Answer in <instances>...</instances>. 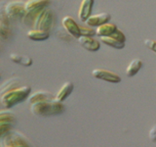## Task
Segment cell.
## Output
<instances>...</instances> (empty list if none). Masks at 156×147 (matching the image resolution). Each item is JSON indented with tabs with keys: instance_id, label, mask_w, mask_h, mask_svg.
I'll list each match as a JSON object with an SVG mask.
<instances>
[{
	"instance_id": "obj_11",
	"label": "cell",
	"mask_w": 156,
	"mask_h": 147,
	"mask_svg": "<svg viewBox=\"0 0 156 147\" xmlns=\"http://www.w3.org/2000/svg\"><path fill=\"white\" fill-rule=\"evenodd\" d=\"M77 40L79 42L80 45L88 51L95 52L99 50L101 47V42L99 40H97V39H95L93 36H81Z\"/></svg>"
},
{
	"instance_id": "obj_15",
	"label": "cell",
	"mask_w": 156,
	"mask_h": 147,
	"mask_svg": "<svg viewBox=\"0 0 156 147\" xmlns=\"http://www.w3.org/2000/svg\"><path fill=\"white\" fill-rule=\"evenodd\" d=\"M118 28L116 27L115 24H111V23H106V24H101V26L96 28V34L97 36H99L100 37L101 36H111V34H113Z\"/></svg>"
},
{
	"instance_id": "obj_18",
	"label": "cell",
	"mask_w": 156,
	"mask_h": 147,
	"mask_svg": "<svg viewBox=\"0 0 156 147\" xmlns=\"http://www.w3.org/2000/svg\"><path fill=\"white\" fill-rule=\"evenodd\" d=\"M101 41L102 43L106 44V45H108L112 48H115V49H123L125 47V42L119 40V39L115 37L113 34H111V36H101Z\"/></svg>"
},
{
	"instance_id": "obj_6",
	"label": "cell",
	"mask_w": 156,
	"mask_h": 147,
	"mask_svg": "<svg viewBox=\"0 0 156 147\" xmlns=\"http://www.w3.org/2000/svg\"><path fill=\"white\" fill-rule=\"evenodd\" d=\"M16 122V116L8 110L0 112V131L1 135L11 130L13 125Z\"/></svg>"
},
{
	"instance_id": "obj_22",
	"label": "cell",
	"mask_w": 156,
	"mask_h": 147,
	"mask_svg": "<svg viewBox=\"0 0 156 147\" xmlns=\"http://www.w3.org/2000/svg\"><path fill=\"white\" fill-rule=\"evenodd\" d=\"M19 83H20V81L18 80H10V81H6V82L4 83V85H2L1 90H0V93H1V94H3V93L7 92L9 90L14 89V88L18 87Z\"/></svg>"
},
{
	"instance_id": "obj_10",
	"label": "cell",
	"mask_w": 156,
	"mask_h": 147,
	"mask_svg": "<svg viewBox=\"0 0 156 147\" xmlns=\"http://www.w3.org/2000/svg\"><path fill=\"white\" fill-rule=\"evenodd\" d=\"M110 15L108 13H100V14H95L91 15V16L86 20L85 24L88 27L91 28H98L101 26V24H106L110 21Z\"/></svg>"
},
{
	"instance_id": "obj_13",
	"label": "cell",
	"mask_w": 156,
	"mask_h": 147,
	"mask_svg": "<svg viewBox=\"0 0 156 147\" xmlns=\"http://www.w3.org/2000/svg\"><path fill=\"white\" fill-rule=\"evenodd\" d=\"M56 99V96H54L51 92L45 91V90H39L30 94L28 98V102L30 104L36 102H41V101H46V100H54Z\"/></svg>"
},
{
	"instance_id": "obj_1",
	"label": "cell",
	"mask_w": 156,
	"mask_h": 147,
	"mask_svg": "<svg viewBox=\"0 0 156 147\" xmlns=\"http://www.w3.org/2000/svg\"><path fill=\"white\" fill-rule=\"evenodd\" d=\"M65 105L62 102L54 100H46L30 104V112L32 114L40 117H51L60 115L65 112Z\"/></svg>"
},
{
	"instance_id": "obj_17",
	"label": "cell",
	"mask_w": 156,
	"mask_h": 147,
	"mask_svg": "<svg viewBox=\"0 0 156 147\" xmlns=\"http://www.w3.org/2000/svg\"><path fill=\"white\" fill-rule=\"evenodd\" d=\"M27 36L29 39H31L33 41H43L49 38L50 32L46 31H42V29L32 28L27 32Z\"/></svg>"
},
{
	"instance_id": "obj_12",
	"label": "cell",
	"mask_w": 156,
	"mask_h": 147,
	"mask_svg": "<svg viewBox=\"0 0 156 147\" xmlns=\"http://www.w3.org/2000/svg\"><path fill=\"white\" fill-rule=\"evenodd\" d=\"M95 0H82L78 10V18L81 22H86V20L91 16L92 9L94 6Z\"/></svg>"
},
{
	"instance_id": "obj_19",
	"label": "cell",
	"mask_w": 156,
	"mask_h": 147,
	"mask_svg": "<svg viewBox=\"0 0 156 147\" xmlns=\"http://www.w3.org/2000/svg\"><path fill=\"white\" fill-rule=\"evenodd\" d=\"M10 59L19 65H22L24 67H29L32 65V59L27 55H22L18 53H11L10 54Z\"/></svg>"
},
{
	"instance_id": "obj_16",
	"label": "cell",
	"mask_w": 156,
	"mask_h": 147,
	"mask_svg": "<svg viewBox=\"0 0 156 147\" xmlns=\"http://www.w3.org/2000/svg\"><path fill=\"white\" fill-rule=\"evenodd\" d=\"M46 7H36L30 10H27L26 15L23 19V22L27 24V26H34V23H35V20L38 17V15L41 13V11Z\"/></svg>"
},
{
	"instance_id": "obj_24",
	"label": "cell",
	"mask_w": 156,
	"mask_h": 147,
	"mask_svg": "<svg viewBox=\"0 0 156 147\" xmlns=\"http://www.w3.org/2000/svg\"><path fill=\"white\" fill-rule=\"evenodd\" d=\"M144 44L150 50L156 53V40H153V39H144Z\"/></svg>"
},
{
	"instance_id": "obj_20",
	"label": "cell",
	"mask_w": 156,
	"mask_h": 147,
	"mask_svg": "<svg viewBox=\"0 0 156 147\" xmlns=\"http://www.w3.org/2000/svg\"><path fill=\"white\" fill-rule=\"evenodd\" d=\"M141 67H143V61H141L140 59H134V60H132L126 69L127 77H134L135 75L138 74V72L140 70Z\"/></svg>"
},
{
	"instance_id": "obj_7",
	"label": "cell",
	"mask_w": 156,
	"mask_h": 147,
	"mask_svg": "<svg viewBox=\"0 0 156 147\" xmlns=\"http://www.w3.org/2000/svg\"><path fill=\"white\" fill-rule=\"evenodd\" d=\"M92 75L98 80H101L105 81H108L112 83H118L121 81V77L116 73L111 71H107L105 69H94L92 71Z\"/></svg>"
},
{
	"instance_id": "obj_4",
	"label": "cell",
	"mask_w": 156,
	"mask_h": 147,
	"mask_svg": "<svg viewBox=\"0 0 156 147\" xmlns=\"http://www.w3.org/2000/svg\"><path fill=\"white\" fill-rule=\"evenodd\" d=\"M54 20H55V14H54L53 10L48 7L44 8L36 18L33 28L50 32L51 28H53Z\"/></svg>"
},
{
	"instance_id": "obj_5",
	"label": "cell",
	"mask_w": 156,
	"mask_h": 147,
	"mask_svg": "<svg viewBox=\"0 0 156 147\" xmlns=\"http://www.w3.org/2000/svg\"><path fill=\"white\" fill-rule=\"evenodd\" d=\"M2 147H30L24 137L17 131H8L1 137Z\"/></svg>"
},
{
	"instance_id": "obj_8",
	"label": "cell",
	"mask_w": 156,
	"mask_h": 147,
	"mask_svg": "<svg viewBox=\"0 0 156 147\" xmlns=\"http://www.w3.org/2000/svg\"><path fill=\"white\" fill-rule=\"evenodd\" d=\"M11 20L9 19L7 14L5 13L4 6L2 3L1 12H0V36L2 39H7L11 36L12 33V24Z\"/></svg>"
},
{
	"instance_id": "obj_23",
	"label": "cell",
	"mask_w": 156,
	"mask_h": 147,
	"mask_svg": "<svg viewBox=\"0 0 156 147\" xmlns=\"http://www.w3.org/2000/svg\"><path fill=\"white\" fill-rule=\"evenodd\" d=\"M81 28V36H93L96 34V31H94L91 27H82Z\"/></svg>"
},
{
	"instance_id": "obj_14",
	"label": "cell",
	"mask_w": 156,
	"mask_h": 147,
	"mask_svg": "<svg viewBox=\"0 0 156 147\" xmlns=\"http://www.w3.org/2000/svg\"><path fill=\"white\" fill-rule=\"evenodd\" d=\"M73 88H74V85H73V83L71 81L65 82L60 88V90L57 92L56 99L60 102H63L72 93Z\"/></svg>"
},
{
	"instance_id": "obj_25",
	"label": "cell",
	"mask_w": 156,
	"mask_h": 147,
	"mask_svg": "<svg viewBox=\"0 0 156 147\" xmlns=\"http://www.w3.org/2000/svg\"><path fill=\"white\" fill-rule=\"evenodd\" d=\"M149 138L152 140L153 142H156V126H153L149 130Z\"/></svg>"
},
{
	"instance_id": "obj_3",
	"label": "cell",
	"mask_w": 156,
	"mask_h": 147,
	"mask_svg": "<svg viewBox=\"0 0 156 147\" xmlns=\"http://www.w3.org/2000/svg\"><path fill=\"white\" fill-rule=\"evenodd\" d=\"M4 10L9 19L11 20V22L23 21L24 15L27 13L26 3L22 0H13V1L7 2L4 6Z\"/></svg>"
},
{
	"instance_id": "obj_21",
	"label": "cell",
	"mask_w": 156,
	"mask_h": 147,
	"mask_svg": "<svg viewBox=\"0 0 156 147\" xmlns=\"http://www.w3.org/2000/svg\"><path fill=\"white\" fill-rule=\"evenodd\" d=\"M51 3V0H28L26 2L27 11L36 7H48V5Z\"/></svg>"
},
{
	"instance_id": "obj_2",
	"label": "cell",
	"mask_w": 156,
	"mask_h": 147,
	"mask_svg": "<svg viewBox=\"0 0 156 147\" xmlns=\"http://www.w3.org/2000/svg\"><path fill=\"white\" fill-rule=\"evenodd\" d=\"M31 88L28 85L18 86L12 90H9L7 92L1 94V104L5 109H10L15 105L26 100L27 98L30 95Z\"/></svg>"
},
{
	"instance_id": "obj_9",
	"label": "cell",
	"mask_w": 156,
	"mask_h": 147,
	"mask_svg": "<svg viewBox=\"0 0 156 147\" xmlns=\"http://www.w3.org/2000/svg\"><path fill=\"white\" fill-rule=\"evenodd\" d=\"M62 27L66 28V31L69 33L71 36H73L76 39H78L81 36L80 26L70 16L63 17L62 20Z\"/></svg>"
}]
</instances>
